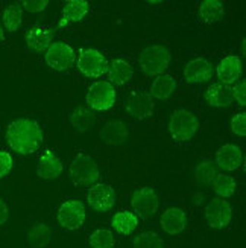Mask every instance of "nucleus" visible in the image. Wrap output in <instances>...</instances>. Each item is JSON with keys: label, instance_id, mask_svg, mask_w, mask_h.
I'll return each instance as SVG.
<instances>
[{"label": "nucleus", "instance_id": "16", "mask_svg": "<svg viewBox=\"0 0 246 248\" xmlns=\"http://www.w3.org/2000/svg\"><path fill=\"white\" fill-rule=\"evenodd\" d=\"M128 136H130V131H128V126L122 121H108L103 124L99 131L101 140L105 145L110 146L123 145L128 140Z\"/></svg>", "mask_w": 246, "mask_h": 248}, {"label": "nucleus", "instance_id": "8", "mask_svg": "<svg viewBox=\"0 0 246 248\" xmlns=\"http://www.w3.org/2000/svg\"><path fill=\"white\" fill-rule=\"evenodd\" d=\"M85 212L84 202L79 200H67L64 201L57 213V219L67 230H78L81 225L85 222Z\"/></svg>", "mask_w": 246, "mask_h": 248}, {"label": "nucleus", "instance_id": "15", "mask_svg": "<svg viewBox=\"0 0 246 248\" xmlns=\"http://www.w3.org/2000/svg\"><path fill=\"white\" fill-rule=\"evenodd\" d=\"M62 161L50 149H46L38 158L37 174L43 180H55L62 174Z\"/></svg>", "mask_w": 246, "mask_h": 248}, {"label": "nucleus", "instance_id": "35", "mask_svg": "<svg viewBox=\"0 0 246 248\" xmlns=\"http://www.w3.org/2000/svg\"><path fill=\"white\" fill-rule=\"evenodd\" d=\"M47 5H49L47 0H26V2H21L23 9L28 11V13H32V14H37V13H41V11H44L47 8Z\"/></svg>", "mask_w": 246, "mask_h": 248}, {"label": "nucleus", "instance_id": "22", "mask_svg": "<svg viewBox=\"0 0 246 248\" xmlns=\"http://www.w3.org/2000/svg\"><path fill=\"white\" fill-rule=\"evenodd\" d=\"M176 90V81L172 75H159L151 85V93L149 96L158 101L169 99Z\"/></svg>", "mask_w": 246, "mask_h": 248}, {"label": "nucleus", "instance_id": "20", "mask_svg": "<svg viewBox=\"0 0 246 248\" xmlns=\"http://www.w3.org/2000/svg\"><path fill=\"white\" fill-rule=\"evenodd\" d=\"M106 73H108V82L113 85H123L126 82H130L132 79V66L128 61L122 60V58H116L108 64V69H106Z\"/></svg>", "mask_w": 246, "mask_h": 248}, {"label": "nucleus", "instance_id": "13", "mask_svg": "<svg viewBox=\"0 0 246 248\" xmlns=\"http://www.w3.org/2000/svg\"><path fill=\"white\" fill-rule=\"evenodd\" d=\"M126 111L135 119H146L154 113V99L147 93L132 92L126 99Z\"/></svg>", "mask_w": 246, "mask_h": 248}, {"label": "nucleus", "instance_id": "34", "mask_svg": "<svg viewBox=\"0 0 246 248\" xmlns=\"http://www.w3.org/2000/svg\"><path fill=\"white\" fill-rule=\"evenodd\" d=\"M231 94H232V99L237 101L240 107L246 105V81L240 79L239 82L234 84V87L231 89Z\"/></svg>", "mask_w": 246, "mask_h": 248}, {"label": "nucleus", "instance_id": "37", "mask_svg": "<svg viewBox=\"0 0 246 248\" xmlns=\"http://www.w3.org/2000/svg\"><path fill=\"white\" fill-rule=\"evenodd\" d=\"M9 218V210H8V206L6 202L0 198V225H3Z\"/></svg>", "mask_w": 246, "mask_h": 248}, {"label": "nucleus", "instance_id": "21", "mask_svg": "<svg viewBox=\"0 0 246 248\" xmlns=\"http://www.w3.org/2000/svg\"><path fill=\"white\" fill-rule=\"evenodd\" d=\"M26 45L34 52H46L52 45V31L44 26H34L26 34Z\"/></svg>", "mask_w": 246, "mask_h": 248}, {"label": "nucleus", "instance_id": "29", "mask_svg": "<svg viewBox=\"0 0 246 248\" xmlns=\"http://www.w3.org/2000/svg\"><path fill=\"white\" fill-rule=\"evenodd\" d=\"M3 26L9 32H15L21 26V20H23V13L18 5H9L3 11Z\"/></svg>", "mask_w": 246, "mask_h": 248}, {"label": "nucleus", "instance_id": "9", "mask_svg": "<svg viewBox=\"0 0 246 248\" xmlns=\"http://www.w3.org/2000/svg\"><path fill=\"white\" fill-rule=\"evenodd\" d=\"M131 206L134 210L132 213L137 215V218L147 219L157 213L159 200H158L157 192L152 187H140L132 193Z\"/></svg>", "mask_w": 246, "mask_h": 248}, {"label": "nucleus", "instance_id": "25", "mask_svg": "<svg viewBox=\"0 0 246 248\" xmlns=\"http://www.w3.org/2000/svg\"><path fill=\"white\" fill-rule=\"evenodd\" d=\"M28 244L35 248H44L50 244L52 232L50 227L44 222H37L26 232Z\"/></svg>", "mask_w": 246, "mask_h": 248}, {"label": "nucleus", "instance_id": "31", "mask_svg": "<svg viewBox=\"0 0 246 248\" xmlns=\"http://www.w3.org/2000/svg\"><path fill=\"white\" fill-rule=\"evenodd\" d=\"M88 242L91 248H114V236L110 230L99 229L90 234Z\"/></svg>", "mask_w": 246, "mask_h": 248}, {"label": "nucleus", "instance_id": "30", "mask_svg": "<svg viewBox=\"0 0 246 248\" xmlns=\"http://www.w3.org/2000/svg\"><path fill=\"white\" fill-rule=\"evenodd\" d=\"M195 175L199 185H211V181L217 175L215 163L211 160H201L196 165Z\"/></svg>", "mask_w": 246, "mask_h": 248}, {"label": "nucleus", "instance_id": "1", "mask_svg": "<svg viewBox=\"0 0 246 248\" xmlns=\"http://www.w3.org/2000/svg\"><path fill=\"white\" fill-rule=\"evenodd\" d=\"M8 145L21 155L34 154L43 143V129L34 119L21 117L11 122L6 129Z\"/></svg>", "mask_w": 246, "mask_h": 248}, {"label": "nucleus", "instance_id": "12", "mask_svg": "<svg viewBox=\"0 0 246 248\" xmlns=\"http://www.w3.org/2000/svg\"><path fill=\"white\" fill-rule=\"evenodd\" d=\"M243 72V66H242V60L237 55H228L225 58H222L220 62L217 64L216 69V75L220 81L222 85H231L239 82L240 77Z\"/></svg>", "mask_w": 246, "mask_h": 248}, {"label": "nucleus", "instance_id": "14", "mask_svg": "<svg viewBox=\"0 0 246 248\" xmlns=\"http://www.w3.org/2000/svg\"><path fill=\"white\" fill-rule=\"evenodd\" d=\"M213 64L205 58H195L186 64L184 78L188 84H202L211 79Z\"/></svg>", "mask_w": 246, "mask_h": 248}, {"label": "nucleus", "instance_id": "11", "mask_svg": "<svg viewBox=\"0 0 246 248\" xmlns=\"http://www.w3.org/2000/svg\"><path fill=\"white\" fill-rule=\"evenodd\" d=\"M87 201L90 207L96 212H108L116 204V192L111 186L103 183H96L87 193Z\"/></svg>", "mask_w": 246, "mask_h": 248}, {"label": "nucleus", "instance_id": "19", "mask_svg": "<svg viewBox=\"0 0 246 248\" xmlns=\"http://www.w3.org/2000/svg\"><path fill=\"white\" fill-rule=\"evenodd\" d=\"M90 11V3L85 0H69L62 5V16L59 26H67L70 23H76L87 17Z\"/></svg>", "mask_w": 246, "mask_h": 248}, {"label": "nucleus", "instance_id": "7", "mask_svg": "<svg viewBox=\"0 0 246 248\" xmlns=\"http://www.w3.org/2000/svg\"><path fill=\"white\" fill-rule=\"evenodd\" d=\"M78 70L87 78H101L106 73L108 69V61L99 50L85 47L79 52V57L76 61Z\"/></svg>", "mask_w": 246, "mask_h": 248}, {"label": "nucleus", "instance_id": "38", "mask_svg": "<svg viewBox=\"0 0 246 248\" xmlns=\"http://www.w3.org/2000/svg\"><path fill=\"white\" fill-rule=\"evenodd\" d=\"M5 38V31H3V26L0 25V41H2Z\"/></svg>", "mask_w": 246, "mask_h": 248}, {"label": "nucleus", "instance_id": "18", "mask_svg": "<svg viewBox=\"0 0 246 248\" xmlns=\"http://www.w3.org/2000/svg\"><path fill=\"white\" fill-rule=\"evenodd\" d=\"M159 225H161V229L170 236L179 234L184 232L186 225H187V215L183 209L170 207L161 215V218H159Z\"/></svg>", "mask_w": 246, "mask_h": 248}, {"label": "nucleus", "instance_id": "28", "mask_svg": "<svg viewBox=\"0 0 246 248\" xmlns=\"http://www.w3.org/2000/svg\"><path fill=\"white\" fill-rule=\"evenodd\" d=\"M211 186L222 200H225V198H230L232 193L236 192L237 183H236V180H234V177H231V175L217 174L215 177V180L211 181Z\"/></svg>", "mask_w": 246, "mask_h": 248}, {"label": "nucleus", "instance_id": "24", "mask_svg": "<svg viewBox=\"0 0 246 248\" xmlns=\"http://www.w3.org/2000/svg\"><path fill=\"white\" fill-rule=\"evenodd\" d=\"M96 124L94 111L90 110L88 107H76L70 114V125L76 129V131H88L90 128Z\"/></svg>", "mask_w": 246, "mask_h": 248}, {"label": "nucleus", "instance_id": "27", "mask_svg": "<svg viewBox=\"0 0 246 248\" xmlns=\"http://www.w3.org/2000/svg\"><path fill=\"white\" fill-rule=\"evenodd\" d=\"M225 14V6L219 0H205L199 5V16L205 23L219 21Z\"/></svg>", "mask_w": 246, "mask_h": 248}, {"label": "nucleus", "instance_id": "36", "mask_svg": "<svg viewBox=\"0 0 246 248\" xmlns=\"http://www.w3.org/2000/svg\"><path fill=\"white\" fill-rule=\"evenodd\" d=\"M13 157H11L9 153H6V151H0V178L6 177L11 169H13Z\"/></svg>", "mask_w": 246, "mask_h": 248}, {"label": "nucleus", "instance_id": "26", "mask_svg": "<svg viewBox=\"0 0 246 248\" xmlns=\"http://www.w3.org/2000/svg\"><path fill=\"white\" fill-rule=\"evenodd\" d=\"M111 225L117 233L131 234L138 227V218L135 213H132L130 210H122L113 217Z\"/></svg>", "mask_w": 246, "mask_h": 248}, {"label": "nucleus", "instance_id": "2", "mask_svg": "<svg viewBox=\"0 0 246 248\" xmlns=\"http://www.w3.org/2000/svg\"><path fill=\"white\" fill-rule=\"evenodd\" d=\"M170 61H172V53H170V50L166 46H161V45L145 47L140 53V58H138L140 69L147 77H159V75H164Z\"/></svg>", "mask_w": 246, "mask_h": 248}, {"label": "nucleus", "instance_id": "10", "mask_svg": "<svg viewBox=\"0 0 246 248\" xmlns=\"http://www.w3.org/2000/svg\"><path fill=\"white\" fill-rule=\"evenodd\" d=\"M204 218H205L207 225H210L211 229H216V230L225 229L231 222L232 209L227 200L215 198L205 206Z\"/></svg>", "mask_w": 246, "mask_h": 248}, {"label": "nucleus", "instance_id": "33", "mask_svg": "<svg viewBox=\"0 0 246 248\" xmlns=\"http://www.w3.org/2000/svg\"><path fill=\"white\" fill-rule=\"evenodd\" d=\"M231 129H232V133L236 136H239V137L246 136V113L245 111H239V113H236L232 116Z\"/></svg>", "mask_w": 246, "mask_h": 248}, {"label": "nucleus", "instance_id": "39", "mask_svg": "<svg viewBox=\"0 0 246 248\" xmlns=\"http://www.w3.org/2000/svg\"><path fill=\"white\" fill-rule=\"evenodd\" d=\"M242 53H245V40L242 41Z\"/></svg>", "mask_w": 246, "mask_h": 248}, {"label": "nucleus", "instance_id": "32", "mask_svg": "<svg viewBox=\"0 0 246 248\" xmlns=\"http://www.w3.org/2000/svg\"><path fill=\"white\" fill-rule=\"evenodd\" d=\"M132 248H164V242L157 233L146 232L138 234L134 239Z\"/></svg>", "mask_w": 246, "mask_h": 248}, {"label": "nucleus", "instance_id": "23", "mask_svg": "<svg viewBox=\"0 0 246 248\" xmlns=\"http://www.w3.org/2000/svg\"><path fill=\"white\" fill-rule=\"evenodd\" d=\"M205 101L211 107H228L234 99L230 87L222 84H213L205 92Z\"/></svg>", "mask_w": 246, "mask_h": 248}, {"label": "nucleus", "instance_id": "3", "mask_svg": "<svg viewBox=\"0 0 246 248\" xmlns=\"http://www.w3.org/2000/svg\"><path fill=\"white\" fill-rule=\"evenodd\" d=\"M198 117L186 108L172 111V114L169 117V134L172 136L174 140H178V142H187V140L193 139L198 133Z\"/></svg>", "mask_w": 246, "mask_h": 248}, {"label": "nucleus", "instance_id": "6", "mask_svg": "<svg viewBox=\"0 0 246 248\" xmlns=\"http://www.w3.org/2000/svg\"><path fill=\"white\" fill-rule=\"evenodd\" d=\"M74 50L64 41H52V45L44 52V61L47 66L55 72H64L74 64Z\"/></svg>", "mask_w": 246, "mask_h": 248}, {"label": "nucleus", "instance_id": "17", "mask_svg": "<svg viewBox=\"0 0 246 248\" xmlns=\"http://www.w3.org/2000/svg\"><path fill=\"white\" fill-rule=\"evenodd\" d=\"M243 163V153L237 145L227 143L217 149L216 153V165L223 170H236Z\"/></svg>", "mask_w": 246, "mask_h": 248}, {"label": "nucleus", "instance_id": "4", "mask_svg": "<svg viewBox=\"0 0 246 248\" xmlns=\"http://www.w3.org/2000/svg\"><path fill=\"white\" fill-rule=\"evenodd\" d=\"M70 177L76 186L91 187L101 178V170L93 157L87 154H78L70 165Z\"/></svg>", "mask_w": 246, "mask_h": 248}, {"label": "nucleus", "instance_id": "5", "mask_svg": "<svg viewBox=\"0 0 246 248\" xmlns=\"http://www.w3.org/2000/svg\"><path fill=\"white\" fill-rule=\"evenodd\" d=\"M85 99L93 111L110 110L116 102V89L108 81H96L88 87Z\"/></svg>", "mask_w": 246, "mask_h": 248}]
</instances>
